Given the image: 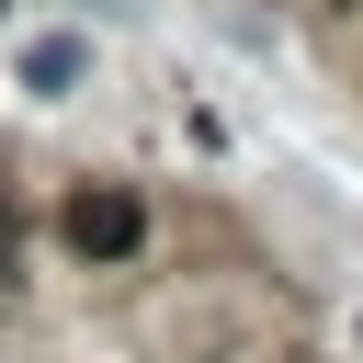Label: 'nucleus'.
Wrapping results in <instances>:
<instances>
[{"label":"nucleus","instance_id":"1","mask_svg":"<svg viewBox=\"0 0 363 363\" xmlns=\"http://www.w3.org/2000/svg\"><path fill=\"white\" fill-rule=\"evenodd\" d=\"M57 238H68L79 261H136V238H147V204H136L125 182H79V193L57 204Z\"/></svg>","mask_w":363,"mask_h":363},{"label":"nucleus","instance_id":"2","mask_svg":"<svg viewBox=\"0 0 363 363\" xmlns=\"http://www.w3.org/2000/svg\"><path fill=\"white\" fill-rule=\"evenodd\" d=\"M79 68H91V45H79V34H34V45H23V91H45V102H57V91H79Z\"/></svg>","mask_w":363,"mask_h":363}]
</instances>
